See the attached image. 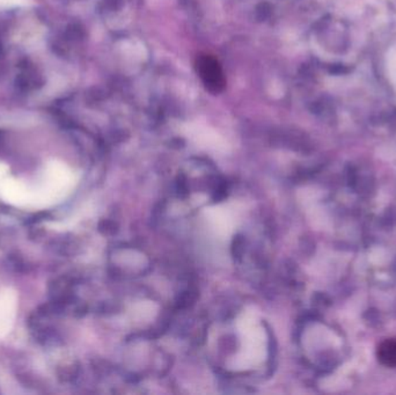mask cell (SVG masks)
Returning a JSON list of instances; mask_svg holds the SVG:
<instances>
[{"label": "cell", "instance_id": "9", "mask_svg": "<svg viewBox=\"0 0 396 395\" xmlns=\"http://www.w3.org/2000/svg\"><path fill=\"white\" fill-rule=\"evenodd\" d=\"M8 171H10L8 166H7L6 164H4V162H0V181H1L3 179L6 178L7 175H10Z\"/></svg>", "mask_w": 396, "mask_h": 395}, {"label": "cell", "instance_id": "8", "mask_svg": "<svg viewBox=\"0 0 396 395\" xmlns=\"http://www.w3.org/2000/svg\"><path fill=\"white\" fill-rule=\"evenodd\" d=\"M27 0H0V8L26 5Z\"/></svg>", "mask_w": 396, "mask_h": 395}, {"label": "cell", "instance_id": "4", "mask_svg": "<svg viewBox=\"0 0 396 395\" xmlns=\"http://www.w3.org/2000/svg\"><path fill=\"white\" fill-rule=\"evenodd\" d=\"M196 67L197 72L210 92L217 94L223 91L225 87V79L218 60L207 55L200 56L197 60Z\"/></svg>", "mask_w": 396, "mask_h": 395}, {"label": "cell", "instance_id": "5", "mask_svg": "<svg viewBox=\"0 0 396 395\" xmlns=\"http://www.w3.org/2000/svg\"><path fill=\"white\" fill-rule=\"evenodd\" d=\"M234 209L225 207H215L207 211V221L210 228L219 237L226 238L232 234L236 226V214Z\"/></svg>", "mask_w": 396, "mask_h": 395}, {"label": "cell", "instance_id": "2", "mask_svg": "<svg viewBox=\"0 0 396 395\" xmlns=\"http://www.w3.org/2000/svg\"><path fill=\"white\" fill-rule=\"evenodd\" d=\"M241 348L236 356L234 368L249 370L259 366L267 357V335L259 318L253 312H247L238 323Z\"/></svg>", "mask_w": 396, "mask_h": 395}, {"label": "cell", "instance_id": "6", "mask_svg": "<svg viewBox=\"0 0 396 395\" xmlns=\"http://www.w3.org/2000/svg\"><path fill=\"white\" fill-rule=\"evenodd\" d=\"M378 359L387 368H396V339L383 341L377 351Z\"/></svg>", "mask_w": 396, "mask_h": 395}, {"label": "cell", "instance_id": "7", "mask_svg": "<svg viewBox=\"0 0 396 395\" xmlns=\"http://www.w3.org/2000/svg\"><path fill=\"white\" fill-rule=\"evenodd\" d=\"M387 70L390 79L396 83V46L390 49L388 57H387Z\"/></svg>", "mask_w": 396, "mask_h": 395}, {"label": "cell", "instance_id": "3", "mask_svg": "<svg viewBox=\"0 0 396 395\" xmlns=\"http://www.w3.org/2000/svg\"><path fill=\"white\" fill-rule=\"evenodd\" d=\"M19 298L13 287L0 290V339L11 333L17 320Z\"/></svg>", "mask_w": 396, "mask_h": 395}, {"label": "cell", "instance_id": "1", "mask_svg": "<svg viewBox=\"0 0 396 395\" xmlns=\"http://www.w3.org/2000/svg\"><path fill=\"white\" fill-rule=\"evenodd\" d=\"M78 183L76 173L58 160L46 162L37 185L30 186L32 210H42L64 201Z\"/></svg>", "mask_w": 396, "mask_h": 395}]
</instances>
